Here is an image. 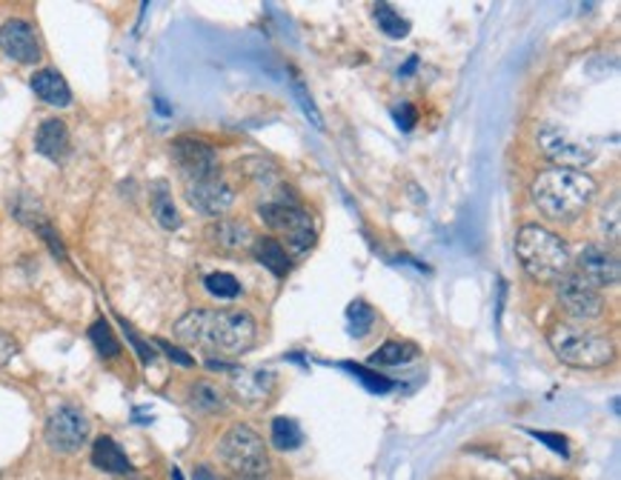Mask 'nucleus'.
I'll return each instance as SVG.
<instances>
[{
	"label": "nucleus",
	"instance_id": "32",
	"mask_svg": "<svg viewBox=\"0 0 621 480\" xmlns=\"http://www.w3.org/2000/svg\"><path fill=\"white\" fill-rule=\"evenodd\" d=\"M123 329H126V337H130L132 341V346H135V349H138V355H141V360H144V364H153L155 360V352H153V346H146L144 341H141L138 335H135V332H132L130 327H126V323H123Z\"/></svg>",
	"mask_w": 621,
	"mask_h": 480
},
{
	"label": "nucleus",
	"instance_id": "35",
	"mask_svg": "<svg viewBox=\"0 0 621 480\" xmlns=\"http://www.w3.org/2000/svg\"><path fill=\"white\" fill-rule=\"evenodd\" d=\"M195 480H218V478L209 472L207 466H198V469H195Z\"/></svg>",
	"mask_w": 621,
	"mask_h": 480
},
{
	"label": "nucleus",
	"instance_id": "15",
	"mask_svg": "<svg viewBox=\"0 0 621 480\" xmlns=\"http://www.w3.org/2000/svg\"><path fill=\"white\" fill-rule=\"evenodd\" d=\"M207 237L221 251L253 249V241H255L249 223L232 221V218H221V221L212 223V226H209V232H207Z\"/></svg>",
	"mask_w": 621,
	"mask_h": 480
},
{
	"label": "nucleus",
	"instance_id": "21",
	"mask_svg": "<svg viewBox=\"0 0 621 480\" xmlns=\"http://www.w3.org/2000/svg\"><path fill=\"white\" fill-rule=\"evenodd\" d=\"M373 15H376V23L378 29L387 35V38L392 40H404L406 35H410V23L404 21V17L395 12V9L390 7V3H376V9H373Z\"/></svg>",
	"mask_w": 621,
	"mask_h": 480
},
{
	"label": "nucleus",
	"instance_id": "7",
	"mask_svg": "<svg viewBox=\"0 0 621 480\" xmlns=\"http://www.w3.org/2000/svg\"><path fill=\"white\" fill-rule=\"evenodd\" d=\"M538 146L547 160L556 163V169H579L582 172L593 158H596V146L587 137H579L559 123H545L538 130Z\"/></svg>",
	"mask_w": 621,
	"mask_h": 480
},
{
	"label": "nucleus",
	"instance_id": "23",
	"mask_svg": "<svg viewBox=\"0 0 621 480\" xmlns=\"http://www.w3.org/2000/svg\"><path fill=\"white\" fill-rule=\"evenodd\" d=\"M304 443V432L292 418H276L272 420V446L281 452H292L299 450Z\"/></svg>",
	"mask_w": 621,
	"mask_h": 480
},
{
	"label": "nucleus",
	"instance_id": "12",
	"mask_svg": "<svg viewBox=\"0 0 621 480\" xmlns=\"http://www.w3.org/2000/svg\"><path fill=\"white\" fill-rule=\"evenodd\" d=\"M184 189L192 209L200 214H209V218L230 212V206L235 204V189L221 175L207 177V181L184 183Z\"/></svg>",
	"mask_w": 621,
	"mask_h": 480
},
{
	"label": "nucleus",
	"instance_id": "31",
	"mask_svg": "<svg viewBox=\"0 0 621 480\" xmlns=\"http://www.w3.org/2000/svg\"><path fill=\"white\" fill-rule=\"evenodd\" d=\"M392 114H395V123H399L404 132H410L415 126V109L410 107V103H401V107H395L392 109Z\"/></svg>",
	"mask_w": 621,
	"mask_h": 480
},
{
	"label": "nucleus",
	"instance_id": "22",
	"mask_svg": "<svg viewBox=\"0 0 621 480\" xmlns=\"http://www.w3.org/2000/svg\"><path fill=\"white\" fill-rule=\"evenodd\" d=\"M89 341L95 343V352H98L100 358L112 360L121 355V343H118L115 332H112V327H109V320H104V318L95 320L93 327H89Z\"/></svg>",
	"mask_w": 621,
	"mask_h": 480
},
{
	"label": "nucleus",
	"instance_id": "5",
	"mask_svg": "<svg viewBox=\"0 0 621 480\" xmlns=\"http://www.w3.org/2000/svg\"><path fill=\"white\" fill-rule=\"evenodd\" d=\"M218 457L235 478H264L267 475V450L255 429L235 423L218 441Z\"/></svg>",
	"mask_w": 621,
	"mask_h": 480
},
{
	"label": "nucleus",
	"instance_id": "14",
	"mask_svg": "<svg viewBox=\"0 0 621 480\" xmlns=\"http://www.w3.org/2000/svg\"><path fill=\"white\" fill-rule=\"evenodd\" d=\"M35 149H38V155H44V158L54 160V163L66 160V155H70L72 149L66 123L58 121V118H49V121L40 123L38 135H35Z\"/></svg>",
	"mask_w": 621,
	"mask_h": 480
},
{
	"label": "nucleus",
	"instance_id": "34",
	"mask_svg": "<svg viewBox=\"0 0 621 480\" xmlns=\"http://www.w3.org/2000/svg\"><path fill=\"white\" fill-rule=\"evenodd\" d=\"M158 349L167 352L169 358L175 360V364H181V366H192V364H195V360H192L184 349H178V346H172V343H167V341H158Z\"/></svg>",
	"mask_w": 621,
	"mask_h": 480
},
{
	"label": "nucleus",
	"instance_id": "28",
	"mask_svg": "<svg viewBox=\"0 0 621 480\" xmlns=\"http://www.w3.org/2000/svg\"><path fill=\"white\" fill-rule=\"evenodd\" d=\"M292 89H295V98L301 100V109H304V114H307L309 121L315 123V130H324L321 114H318V109H315L313 98H309V95H307V89H304V84H301L299 75H295V81H292Z\"/></svg>",
	"mask_w": 621,
	"mask_h": 480
},
{
	"label": "nucleus",
	"instance_id": "18",
	"mask_svg": "<svg viewBox=\"0 0 621 480\" xmlns=\"http://www.w3.org/2000/svg\"><path fill=\"white\" fill-rule=\"evenodd\" d=\"M93 464L98 466L100 472H109V475H130L132 472V464L130 457H126V452L118 446L112 438H98L93 446Z\"/></svg>",
	"mask_w": 621,
	"mask_h": 480
},
{
	"label": "nucleus",
	"instance_id": "24",
	"mask_svg": "<svg viewBox=\"0 0 621 480\" xmlns=\"http://www.w3.org/2000/svg\"><path fill=\"white\" fill-rule=\"evenodd\" d=\"M204 286H207V292L212 297H218V300H232V297L241 295V283L235 274L230 272H212L204 278Z\"/></svg>",
	"mask_w": 621,
	"mask_h": 480
},
{
	"label": "nucleus",
	"instance_id": "1",
	"mask_svg": "<svg viewBox=\"0 0 621 480\" xmlns=\"http://www.w3.org/2000/svg\"><path fill=\"white\" fill-rule=\"evenodd\" d=\"M172 332L181 343L221 355H244L258 343V323L244 309H192Z\"/></svg>",
	"mask_w": 621,
	"mask_h": 480
},
{
	"label": "nucleus",
	"instance_id": "16",
	"mask_svg": "<svg viewBox=\"0 0 621 480\" xmlns=\"http://www.w3.org/2000/svg\"><path fill=\"white\" fill-rule=\"evenodd\" d=\"M32 91L54 109H66L72 103L70 84H66L61 72H54V69H40V72H35V75H32Z\"/></svg>",
	"mask_w": 621,
	"mask_h": 480
},
{
	"label": "nucleus",
	"instance_id": "3",
	"mask_svg": "<svg viewBox=\"0 0 621 480\" xmlns=\"http://www.w3.org/2000/svg\"><path fill=\"white\" fill-rule=\"evenodd\" d=\"M515 258L536 283H556L573 269L570 246L556 232L538 223H527L515 235Z\"/></svg>",
	"mask_w": 621,
	"mask_h": 480
},
{
	"label": "nucleus",
	"instance_id": "37",
	"mask_svg": "<svg viewBox=\"0 0 621 480\" xmlns=\"http://www.w3.org/2000/svg\"><path fill=\"white\" fill-rule=\"evenodd\" d=\"M538 480H561V478H538Z\"/></svg>",
	"mask_w": 621,
	"mask_h": 480
},
{
	"label": "nucleus",
	"instance_id": "29",
	"mask_svg": "<svg viewBox=\"0 0 621 480\" xmlns=\"http://www.w3.org/2000/svg\"><path fill=\"white\" fill-rule=\"evenodd\" d=\"M346 369H350V372H353V374H358L361 381L367 383V386L373 389V392H390V389H392L390 381H383L381 374L369 372V369H364V366H346Z\"/></svg>",
	"mask_w": 621,
	"mask_h": 480
},
{
	"label": "nucleus",
	"instance_id": "27",
	"mask_svg": "<svg viewBox=\"0 0 621 480\" xmlns=\"http://www.w3.org/2000/svg\"><path fill=\"white\" fill-rule=\"evenodd\" d=\"M619 209H621V204L613 195L610 206H605V212H601V232H605V241H613V244H619V237H621Z\"/></svg>",
	"mask_w": 621,
	"mask_h": 480
},
{
	"label": "nucleus",
	"instance_id": "6",
	"mask_svg": "<svg viewBox=\"0 0 621 480\" xmlns=\"http://www.w3.org/2000/svg\"><path fill=\"white\" fill-rule=\"evenodd\" d=\"M261 221L267 223L272 232H278L281 241H287L284 249L295 251V255H304L307 249H313L315 244L313 218H309V212H304L299 204H292V200H272V204H264Z\"/></svg>",
	"mask_w": 621,
	"mask_h": 480
},
{
	"label": "nucleus",
	"instance_id": "19",
	"mask_svg": "<svg viewBox=\"0 0 621 480\" xmlns=\"http://www.w3.org/2000/svg\"><path fill=\"white\" fill-rule=\"evenodd\" d=\"M153 214H155V221L161 223L163 229H178L181 226V214H178V209H175V204H172V195H169V186L163 181H158V183H153Z\"/></svg>",
	"mask_w": 621,
	"mask_h": 480
},
{
	"label": "nucleus",
	"instance_id": "13",
	"mask_svg": "<svg viewBox=\"0 0 621 480\" xmlns=\"http://www.w3.org/2000/svg\"><path fill=\"white\" fill-rule=\"evenodd\" d=\"M0 49L7 58L17 63H38L40 61V40L32 29V23L12 17L0 26Z\"/></svg>",
	"mask_w": 621,
	"mask_h": 480
},
{
	"label": "nucleus",
	"instance_id": "17",
	"mask_svg": "<svg viewBox=\"0 0 621 480\" xmlns=\"http://www.w3.org/2000/svg\"><path fill=\"white\" fill-rule=\"evenodd\" d=\"M253 258L261 263L264 269L276 274V278H284L290 272V251L284 249L281 241L276 237H255L253 241Z\"/></svg>",
	"mask_w": 621,
	"mask_h": 480
},
{
	"label": "nucleus",
	"instance_id": "26",
	"mask_svg": "<svg viewBox=\"0 0 621 480\" xmlns=\"http://www.w3.org/2000/svg\"><path fill=\"white\" fill-rule=\"evenodd\" d=\"M346 320H350V327H353V335L361 337L369 332L373 320H376V312H373L364 300H355V304H350V309H346Z\"/></svg>",
	"mask_w": 621,
	"mask_h": 480
},
{
	"label": "nucleus",
	"instance_id": "30",
	"mask_svg": "<svg viewBox=\"0 0 621 480\" xmlns=\"http://www.w3.org/2000/svg\"><path fill=\"white\" fill-rule=\"evenodd\" d=\"M15 355H17V341L9 335V332L0 329V366H7L9 360L15 358Z\"/></svg>",
	"mask_w": 621,
	"mask_h": 480
},
{
	"label": "nucleus",
	"instance_id": "10",
	"mask_svg": "<svg viewBox=\"0 0 621 480\" xmlns=\"http://www.w3.org/2000/svg\"><path fill=\"white\" fill-rule=\"evenodd\" d=\"M89 441V420L75 406L54 409L47 420V443L61 455H72Z\"/></svg>",
	"mask_w": 621,
	"mask_h": 480
},
{
	"label": "nucleus",
	"instance_id": "33",
	"mask_svg": "<svg viewBox=\"0 0 621 480\" xmlns=\"http://www.w3.org/2000/svg\"><path fill=\"white\" fill-rule=\"evenodd\" d=\"M529 434H533V438H538V441L550 443L552 452H559V455L568 457V441H564V438H559V434H550V432H529Z\"/></svg>",
	"mask_w": 621,
	"mask_h": 480
},
{
	"label": "nucleus",
	"instance_id": "4",
	"mask_svg": "<svg viewBox=\"0 0 621 480\" xmlns=\"http://www.w3.org/2000/svg\"><path fill=\"white\" fill-rule=\"evenodd\" d=\"M547 341H550L552 355L573 369H601L616 355L613 341L601 329H590L584 323H573V320L552 327Z\"/></svg>",
	"mask_w": 621,
	"mask_h": 480
},
{
	"label": "nucleus",
	"instance_id": "8",
	"mask_svg": "<svg viewBox=\"0 0 621 480\" xmlns=\"http://www.w3.org/2000/svg\"><path fill=\"white\" fill-rule=\"evenodd\" d=\"M556 297H559L561 309L568 312V318L573 323H587V320H598L605 315V297H601V292L596 286H590L573 269L556 281Z\"/></svg>",
	"mask_w": 621,
	"mask_h": 480
},
{
	"label": "nucleus",
	"instance_id": "2",
	"mask_svg": "<svg viewBox=\"0 0 621 480\" xmlns=\"http://www.w3.org/2000/svg\"><path fill=\"white\" fill-rule=\"evenodd\" d=\"M596 181L579 169H545L529 186L533 204L550 221H575L596 198Z\"/></svg>",
	"mask_w": 621,
	"mask_h": 480
},
{
	"label": "nucleus",
	"instance_id": "11",
	"mask_svg": "<svg viewBox=\"0 0 621 480\" xmlns=\"http://www.w3.org/2000/svg\"><path fill=\"white\" fill-rule=\"evenodd\" d=\"M573 272H579L584 281L601 290H613L619 286L621 267L613 249H607V244H587L573 263Z\"/></svg>",
	"mask_w": 621,
	"mask_h": 480
},
{
	"label": "nucleus",
	"instance_id": "9",
	"mask_svg": "<svg viewBox=\"0 0 621 480\" xmlns=\"http://www.w3.org/2000/svg\"><path fill=\"white\" fill-rule=\"evenodd\" d=\"M172 163L181 172L184 183L207 181V177L221 175V163H218V152L207 140L198 137H178L172 140Z\"/></svg>",
	"mask_w": 621,
	"mask_h": 480
},
{
	"label": "nucleus",
	"instance_id": "20",
	"mask_svg": "<svg viewBox=\"0 0 621 480\" xmlns=\"http://www.w3.org/2000/svg\"><path fill=\"white\" fill-rule=\"evenodd\" d=\"M415 355H418V349H415L413 343L387 341L383 346H378V349L373 352L369 364L373 366H404V364H410V360H415Z\"/></svg>",
	"mask_w": 621,
	"mask_h": 480
},
{
	"label": "nucleus",
	"instance_id": "36",
	"mask_svg": "<svg viewBox=\"0 0 621 480\" xmlns=\"http://www.w3.org/2000/svg\"><path fill=\"white\" fill-rule=\"evenodd\" d=\"M172 480H184V478H181V472L175 469V472H172Z\"/></svg>",
	"mask_w": 621,
	"mask_h": 480
},
{
	"label": "nucleus",
	"instance_id": "25",
	"mask_svg": "<svg viewBox=\"0 0 621 480\" xmlns=\"http://www.w3.org/2000/svg\"><path fill=\"white\" fill-rule=\"evenodd\" d=\"M192 406L200 411H221L227 404H223V395L212 383H195L192 386Z\"/></svg>",
	"mask_w": 621,
	"mask_h": 480
}]
</instances>
